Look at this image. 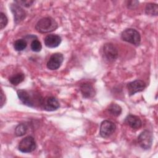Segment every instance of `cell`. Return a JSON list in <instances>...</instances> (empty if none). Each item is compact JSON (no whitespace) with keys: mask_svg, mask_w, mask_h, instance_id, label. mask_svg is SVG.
Segmentation results:
<instances>
[{"mask_svg":"<svg viewBox=\"0 0 158 158\" xmlns=\"http://www.w3.org/2000/svg\"><path fill=\"white\" fill-rule=\"evenodd\" d=\"M18 98L20 101L25 105L35 107L37 105L41 106L43 98L38 94L30 93L25 89H19L17 91Z\"/></svg>","mask_w":158,"mask_h":158,"instance_id":"obj_1","label":"cell"},{"mask_svg":"<svg viewBox=\"0 0 158 158\" xmlns=\"http://www.w3.org/2000/svg\"><path fill=\"white\" fill-rule=\"evenodd\" d=\"M58 27L57 22L51 17H44L38 21L35 25L36 31L41 33H46L56 30Z\"/></svg>","mask_w":158,"mask_h":158,"instance_id":"obj_2","label":"cell"},{"mask_svg":"<svg viewBox=\"0 0 158 158\" xmlns=\"http://www.w3.org/2000/svg\"><path fill=\"white\" fill-rule=\"evenodd\" d=\"M121 38L123 41L135 46L139 45L141 42L139 33L133 28H127L123 30L121 33Z\"/></svg>","mask_w":158,"mask_h":158,"instance_id":"obj_3","label":"cell"},{"mask_svg":"<svg viewBox=\"0 0 158 158\" xmlns=\"http://www.w3.org/2000/svg\"><path fill=\"white\" fill-rule=\"evenodd\" d=\"M36 148V142L33 137L31 136L23 138L19 144V150L23 153H28L33 151Z\"/></svg>","mask_w":158,"mask_h":158,"instance_id":"obj_4","label":"cell"},{"mask_svg":"<svg viewBox=\"0 0 158 158\" xmlns=\"http://www.w3.org/2000/svg\"><path fill=\"white\" fill-rule=\"evenodd\" d=\"M102 55L107 61L113 62L118 57L117 49L112 43H106L102 47Z\"/></svg>","mask_w":158,"mask_h":158,"instance_id":"obj_5","label":"cell"},{"mask_svg":"<svg viewBox=\"0 0 158 158\" xmlns=\"http://www.w3.org/2000/svg\"><path fill=\"white\" fill-rule=\"evenodd\" d=\"M115 129L116 126L114 122L106 120L101 123L99 133L102 138H108L115 132Z\"/></svg>","mask_w":158,"mask_h":158,"instance_id":"obj_6","label":"cell"},{"mask_svg":"<svg viewBox=\"0 0 158 158\" xmlns=\"http://www.w3.org/2000/svg\"><path fill=\"white\" fill-rule=\"evenodd\" d=\"M152 140V135L148 130H144L138 137V143L144 149H148L151 147Z\"/></svg>","mask_w":158,"mask_h":158,"instance_id":"obj_7","label":"cell"},{"mask_svg":"<svg viewBox=\"0 0 158 158\" xmlns=\"http://www.w3.org/2000/svg\"><path fill=\"white\" fill-rule=\"evenodd\" d=\"M63 60L64 56L62 54L59 52L54 53L50 56L48 61L47 62V68L51 70H57L60 67Z\"/></svg>","mask_w":158,"mask_h":158,"instance_id":"obj_8","label":"cell"},{"mask_svg":"<svg viewBox=\"0 0 158 158\" xmlns=\"http://www.w3.org/2000/svg\"><path fill=\"white\" fill-rule=\"evenodd\" d=\"M41 106L45 110L54 111L60 107V104L56 98L47 96L45 98H43Z\"/></svg>","mask_w":158,"mask_h":158,"instance_id":"obj_9","label":"cell"},{"mask_svg":"<svg viewBox=\"0 0 158 158\" xmlns=\"http://www.w3.org/2000/svg\"><path fill=\"white\" fill-rule=\"evenodd\" d=\"M128 94L132 96L136 93L143 91L146 88V83L141 80H136L127 84V86Z\"/></svg>","mask_w":158,"mask_h":158,"instance_id":"obj_10","label":"cell"},{"mask_svg":"<svg viewBox=\"0 0 158 158\" xmlns=\"http://www.w3.org/2000/svg\"><path fill=\"white\" fill-rule=\"evenodd\" d=\"M10 9L14 17V22L15 23L21 22L26 17L25 11L21 7V6L14 2L10 6Z\"/></svg>","mask_w":158,"mask_h":158,"instance_id":"obj_11","label":"cell"},{"mask_svg":"<svg viewBox=\"0 0 158 158\" xmlns=\"http://www.w3.org/2000/svg\"><path fill=\"white\" fill-rule=\"evenodd\" d=\"M61 41V37L59 35L51 34L45 37L44 42L45 46L48 48H54L57 47L60 44Z\"/></svg>","mask_w":158,"mask_h":158,"instance_id":"obj_12","label":"cell"},{"mask_svg":"<svg viewBox=\"0 0 158 158\" xmlns=\"http://www.w3.org/2000/svg\"><path fill=\"white\" fill-rule=\"evenodd\" d=\"M125 123L133 130H138L142 126V122L139 117L129 114L125 119Z\"/></svg>","mask_w":158,"mask_h":158,"instance_id":"obj_13","label":"cell"},{"mask_svg":"<svg viewBox=\"0 0 158 158\" xmlns=\"http://www.w3.org/2000/svg\"><path fill=\"white\" fill-rule=\"evenodd\" d=\"M80 91L82 94L83 97L85 98H91L94 96L96 94L95 89L93 85L89 83H84L81 84Z\"/></svg>","mask_w":158,"mask_h":158,"instance_id":"obj_14","label":"cell"},{"mask_svg":"<svg viewBox=\"0 0 158 158\" xmlns=\"http://www.w3.org/2000/svg\"><path fill=\"white\" fill-rule=\"evenodd\" d=\"M145 12L149 15H157L158 14V6L157 4L148 3L145 8Z\"/></svg>","mask_w":158,"mask_h":158,"instance_id":"obj_15","label":"cell"},{"mask_svg":"<svg viewBox=\"0 0 158 158\" xmlns=\"http://www.w3.org/2000/svg\"><path fill=\"white\" fill-rule=\"evenodd\" d=\"M107 110L110 114L115 117L119 116L122 113L121 107L119 105L115 103L110 104L108 107Z\"/></svg>","mask_w":158,"mask_h":158,"instance_id":"obj_16","label":"cell"},{"mask_svg":"<svg viewBox=\"0 0 158 158\" xmlns=\"http://www.w3.org/2000/svg\"><path fill=\"white\" fill-rule=\"evenodd\" d=\"M25 79V75L23 73H17L12 75L9 79L10 83L13 85H18Z\"/></svg>","mask_w":158,"mask_h":158,"instance_id":"obj_17","label":"cell"},{"mask_svg":"<svg viewBox=\"0 0 158 158\" xmlns=\"http://www.w3.org/2000/svg\"><path fill=\"white\" fill-rule=\"evenodd\" d=\"M27 46V41L23 39H19L14 43V48L17 51H23Z\"/></svg>","mask_w":158,"mask_h":158,"instance_id":"obj_18","label":"cell"},{"mask_svg":"<svg viewBox=\"0 0 158 158\" xmlns=\"http://www.w3.org/2000/svg\"><path fill=\"white\" fill-rule=\"evenodd\" d=\"M27 126L25 123L19 124L15 129V134L17 136H22L26 134L27 131Z\"/></svg>","mask_w":158,"mask_h":158,"instance_id":"obj_19","label":"cell"},{"mask_svg":"<svg viewBox=\"0 0 158 158\" xmlns=\"http://www.w3.org/2000/svg\"><path fill=\"white\" fill-rule=\"evenodd\" d=\"M30 48L34 52H40L42 49V45L40 41L38 40H34L31 43Z\"/></svg>","mask_w":158,"mask_h":158,"instance_id":"obj_20","label":"cell"},{"mask_svg":"<svg viewBox=\"0 0 158 158\" xmlns=\"http://www.w3.org/2000/svg\"><path fill=\"white\" fill-rule=\"evenodd\" d=\"M8 19L6 17V15L3 13H0V29L2 30L4 28H5L7 24Z\"/></svg>","mask_w":158,"mask_h":158,"instance_id":"obj_21","label":"cell"},{"mask_svg":"<svg viewBox=\"0 0 158 158\" xmlns=\"http://www.w3.org/2000/svg\"><path fill=\"white\" fill-rule=\"evenodd\" d=\"M14 2L20 5V6H23L26 7H28L32 5V4L34 2V1H31V0H17V1H14Z\"/></svg>","mask_w":158,"mask_h":158,"instance_id":"obj_22","label":"cell"},{"mask_svg":"<svg viewBox=\"0 0 158 158\" xmlns=\"http://www.w3.org/2000/svg\"><path fill=\"white\" fill-rule=\"evenodd\" d=\"M138 4H139V2L137 1H128L127 5L128 8L132 9V8H134L136 6H137L138 5Z\"/></svg>","mask_w":158,"mask_h":158,"instance_id":"obj_23","label":"cell"},{"mask_svg":"<svg viewBox=\"0 0 158 158\" xmlns=\"http://www.w3.org/2000/svg\"><path fill=\"white\" fill-rule=\"evenodd\" d=\"M5 102H6V96L4 95V93L2 91V89H1V106H0L1 108L2 107Z\"/></svg>","mask_w":158,"mask_h":158,"instance_id":"obj_24","label":"cell"}]
</instances>
